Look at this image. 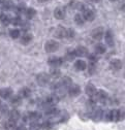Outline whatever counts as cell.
Segmentation results:
<instances>
[{"mask_svg":"<svg viewBox=\"0 0 125 130\" xmlns=\"http://www.w3.org/2000/svg\"><path fill=\"white\" fill-rule=\"evenodd\" d=\"M8 117H9V120H11V121H17V120H19L20 119V112L17 110V109H12L11 111H9L8 112Z\"/></svg>","mask_w":125,"mask_h":130,"instance_id":"obj_19","label":"cell"},{"mask_svg":"<svg viewBox=\"0 0 125 130\" xmlns=\"http://www.w3.org/2000/svg\"><path fill=\"white\" fill-rule=\"evenodd\" d=\"M26 10V7H25V4H20L17 6V12L18 13H24Z\"/></svg>","mask_w":125,"mask_h":130,"instance_id":"obj_33","label":"cell"},{"mask_svg":"<svg viewBox=\"0 0 125 130\" xmlns=\"http://www.w3.org/2000/svg\"><path fill=\"white\" fill-rule=\"evenodd\" d=\"M59 48V42L56 40H48L44 43V51L46 53H55Z\"/></svg>","mask_w":125,"mask_h":130,"instance_id":"obj_3","label":"cell"},{"mask_svg":"<svg viewBox=\"0 0 125 130\" xmlns=\"http://www.w3.org/2000/svg\"><path fill=\"white\" fill-rule=\"evenodd\" d=\"M5 2V0H0V4H3Z\"/></svg>","mask_w":125,"mask_h":130,"instance_id":"obj_41","label":"cell"},{"mask_svg":"<svg viewBox=\"0 0 125 130\" xmlns=\"http://www.w3.org/2000/svg\"><path fill=\"white\" fill-rule=\"evenodd\" d=\"M10 20H11V18H10L9 14H7V13H1L0 14V21H1V23L3 25L10 24Z\"/></svg>","mask_w":125,"mask_h":130,"instance_id":"obj_23","label":"cell"},{"mask_svg":"<svg viewBox=\"0 0 125 130\" xmlns=\"http://www.w3.org/2000/svg\"><path fill=\"white\" fill-rule=\"evenodd\" d=\"M2 106V102H1V100H0V107Z\"/></svg>","mask_w":125,"mask_h":130,"instance_id":"obj_43","label":"cell"},{"mask_svg":"<svg viewBox=\"0 0 125 130\" xmlns=\"http://www.w3.org/2000/svg\"><path fill=\"white\" fill-rule=\"evenodd\" d=\"M21 102H22V98L19 95H13L10 97V104L12 106H18V105H20Z\"/></svg>","mask_w":125,"mask_h":130,"instance_id":"obj_21","label":"cell"},{"mask_svg":"<svg viewBox=\"0 0 125 130\" xmlns=\"http://www.w3.org/2000/svg\"><path fill=\"white\" fill-rule=\"evenodd\" d=\"M9 111H8V108H7V106H1L0 107V113H1V116H5V115H7Z\"/></svg>","mask_w":125,"mask_h":130,"instance_id":"obj_35","label":"cell"},{"mask_svg":"<svg viewBox=\"0 0 125 130\" xmlns=\"http://www.w3.org/2000/svg\"><path fill=\"white\" fill-rule=\"evenodd\" d=\"M74 67L76 70H80V71H83L87 68V64L84 60H76L75 63H74Z\"/></svg>","mask_w":125,"mask_h":130,"instance_id":"obj_15","label":"cell"},{"mask_svg":"<svg viewBox=\"0 0 125 130\" xmlns=\"http://www.w3.org/2000/svg\"><path fill=\"white\" fill-rule=\"evenodd\" d=\"M58 102H59V97L57 95H50V96H48L45 98V101H44V103L46 105H50V106H53V105L57 104Z\"/></svg>","mask_w":125,"mask_h":130,"instance_id":"obj_11","label":"cell"},{"mask_svg":"<svg viewBox=\"0 0 125 130\" xmlns=\"http://www.w3.org/2000/svg\"><path fill=\"white\" fill-rule=\"evenodd\" d=\"M81 93V88L80 86L77 85H71L69 88H68V94L71 96V97H76L77 95H80Z\"/></svg>","mask_w":125,"mask_h":130,"instance_id":"obj_12","label":"cell"},{"mask_svg":"<svg viewBox=\"0 0 125 130\" xmlns=\"http://www.w3.org/2000/svg\"><path fill=\"white\" fill-rule=\"evenodd\" d=\"M102 113H103V111H102L100 108H97L96 110L93 111V113H92V119L94 120V121H100V120L102 119Z\"/></svg>","mask_w":125,"mask_h":130,"instance_id":"obj_20","label":"cell"},{"mask_svg":"<svg viewBox=\"0 0 125 130\" xmlns=\"http://www.w3.org/2000/svg\"><path fill=\"white\" fill-rule=\"evenodd\" d=\"M102 118L110 122H118L121 120V111L119 109H112L102 113Z\"/></svg>","mask_w":125,"mask_h":130,"instance_id":"obj_1","label":"cell"},{"mask_svg":"<svg viewBox=\"0 0 125 130\" xmlns=\"http://www.w3.org/2000/svg\"><path fill=\"white\" fill-rule=\"evenodd\" d=\"M46 1H50V0H37V2H39V3H43V2H46Z\"/></svg>","mask_w":125,"mask_h":130,"instance_id":"obj_39","label":"cell"},{"mask_svg":"<svg viewBox=\"0 0 125 130\" xmlns=\"http://www.w3.org/2000/svg\"><path fill=\"white\" fill-rule=\"evenodd\" d=\"M21 22H22V20H21L19 17H15V18H13V19L10 20V23H11L12 25H20Z\"/></svg>","mask_w":125,"mask_h":130,"instance_id":"obj_34","label":"cell"},{"mask_svg":"<svg viewBox=\"0 0 125 130\" xmlns=\"http://www.w3.org/2000/svg\"><path fill=\"white\" fill-rule=\"evenodd\" d=\"M15 130H26V129H25V127H24V126H20V127H18Z\"/></svg>","mask_w":125,"mask_h":130,"instance_id":"obj_38","label":"cell"},{"mask_svg":"<svg viewBox=\"0 0 125 130\" xmlns=\"http://www.w3.org/2000/svg\"><path fill=\"white\" fill-rule=\"evenodd\" d=\"M84 18L82 17V14H80V13H77V14H75L74 15V22L77 24V25H83L84 24Z\"/></svg>","mask_w":125,"mask_h":130,"instance_id":"obj_29","label":"cell"},{"mask_svg":"<svg viewBox=\"0 0 125 130\" xmlns=\"http://www.w3.org/2000/svg\"><path fill=\"white\" fill-rule=\"evenodd\" d=\"M48 62H49V64L51 65L52 67L57 68V67H59V66L62 65V63H63V59L60 58V57H52V58L49 59Z\"/></svg>","mask_w":125,"mask_h":130,"instance_id":"obj_9","label":"cell"},{"mask_svg":"<svg viewBox=\"0 0 125 130\" xmlns=\"http://www.w3.org/2000/svg\"><path fill=\"white\" fill-rule=\"evenodd\" d=\"M24 13L26 14L27 19H33L35 17V14H36V10L34 8H32V7H30V8H26Z\"/></svg>","mask_w":125,"mask_h":130,"instance_id":"obj_25","label":"cell"},{"mask_svg":"<svg viewBox=\"0 0 125 130\" xmlns=\"http://www.w3.org/2000/svg\"><path fill=\"white\" fill-rule=\"evenodd\" d=\"M9 35H10V37L13 38V39L20 37V30H19V29H11V30L9 31Z\"/></svg>","mask_w":125,"mask_h":130,"instance_id":"obj_28","label":"cell"},{"mask_svg":"<svg viewBox=\"0 0 125 130\" xmlns=\"http://www.w3.org/2000/svg\"><path fill=\"white\" fill-rule=\"evenodd\" d=\"M123 66V64H122V61L120 59H113L111 61V67L113 69H116V70H119L121 69Z\"/></svg>","mask_w":125,"mask_h":130,"instance_id":"obj_16","label":"cell"},{"mask_svg":"<svg viewBox=\"0 0 125 130\" xmlns=\"http://www.w3.org/2000/svg\"><path fill=\"white\" fill-rule=\"evenodd\" d=\"M66 15V10L63 6H58L55 10H54V17L57 20H63Z\"/></svg>","mask_w":125,"mask_h":130,"instance_id":"obj_7","label":"cell"},{"mask_svg":"<svg viewBox=\"0 0 125 130\" xmlns=\"http://www.w3.org/2000/svg\"><path fill=\"white\" fill-rule=\"evenodd\" d=\"M55 34L59 38H64L66 37V28L64 27H58L55 31Z\"/></svg>","mask_w":125,"mask_h":130,"instance_id":"obj_17","label":"cell"},{"mask_svg":"<svg viewBox=\"0 0 125 130\" xmlns=\"http://www.w3.org/2000/svg\"><path fill=\"white\" fill-rule=\"evenodd\" d=\"M12 96V90L10 88H2L0 90V97L3 99H9Z\"/></svg>","mask_w":125,"mask_h":130,"instance_id":"obj_13","label":"cell"},{"mask_svg":"<svg viewBox=\"0 0 125 130\" xmlns=\"http://www.w3.org/2000/svg\"><path fill=\"white\" fill-rule=\"evenodd\" d=\"M107 93L103 90H98L96 91V93L93 95L92 97H94V99H93V101L94 102H103L105 101V99L107 98Z\"/></svg>","mask_w":125,"mask_h":130,"instance_id":"obj_5","label":"cell"},{"mask_svg":"<svg viewBox=\"0 0 125 130\" xmlns=\"http://www.w3.org/2000/svg\"><path fill=\"white\" fill-rule=\"evenodd\" d=\"M41 128V124L38 123V121L31 122L29 125V130H39Z\"/></svg>","mask_w":125,"mask_h":130,"instance_id":"obj_27","label":"cell"},{"mask_svg":"<svg viewBox=\"0 0 125 130\" xmlns=\"http://www.w3.org/2000/svg\"><path fill=\"white\" fill-rule=\"evenodd\" d=\"M75 57H76V56H75L74 51H69V52L66 54V59H67L68 61H72V60H74Z\"/></svg>","mask_w":125,"mask_h":130,"instance_id":"obj_32","label":"cell"},{"mask_svg":"<svg viewBox=\"0 0 125 130\" xmlns=\"http://www.w3.org/2000/svg\"><path fill=\"white\" fill-rule=\"evenodd\" d=\"M105 51H106V48H105L104 44L98 43L95 45V53L96 54H103V53H105Z\"/></svg>","mask_w":125,"mask_h":130,"instance_id":"obj_26","label":"cell"},{"mask_svg":"<svg viewBox=\"0 0 125 130\" xmlns=\"http://www.w3.org/2000/svg\"><path fill=\"white\" fill-rule=\"evenodd\" d=\"M96 88H95V86L94 85H92V84H88L87 86H86V89H85V92H86V94L87 95H89V96H93L95 93H96Z\"/></svg>","mask_w":125,"mask_h":130,"instance_id":"obj_18","label":"cell"},{"mask_svg":"<svg viewBox=\"0 0 125 130\" xmlns=\"http://www.w3.org/2000/svg\"><path fill=\"white\" fill-rule=\"evenodd\" d=\"M91 1H92V2H94V3H98L100 0H91Z\"/></svg>","mask_w":125,"mask_h":130,"instance_id":"obj_40","label":"cell"},{"mask_svg":"<svg viewBox=\"0 0 125 130\" xmlns=\"http://www.w3.org/2000/svg\"><path fill=\"white\" fill-rule=\"evenodd\" d=\"M74 30L73 29H66V37H69V38H71V37H73L74 36Z\"/></svg>","mask_w":125,"mask_h":130,"instance_id":"obj_37","label":"cell"},{"mask_svg":"<svg viewBox=\"0 0 125 130\" xmlns=\"http://www.w3.org/2000/svg\"><path fill=\"white\" fill-rule=\"evenodd\" d=\"M50 78L51 76L48 74V73H45V72H40L39 74L36 75V83L43 87V86H46L49 83H50Z\"/></svg>","mask_w":125,"mask_h":130,"instance_id":"obj_4","label":"cell"},{"mask_svg":"<svg viewBox=\"0 0 125 130\" xmlns=\"http://www.w3.org/2000/svg\"><path fill=\"white\" fill-rule=\"evenodd\" d=\"M111 2H115V1H117V0H110Z\"/></svg>","mask_w":125,"mask_h":130,"instance_id":"obj_42","label":"cell"},{"mask_svg":"<svg viewBox=\"0 0 125 130\" xmlns=\"http://www.w3.org/2000/svg\"><path fill=\"white\" fill-rule=\"evenodd\" d=\"M74 53H75V56L77 57H86L88 55V50L83 46V45H80V46H77L75 50H74Z\"/></svg>","mask_w":125,"mask_h":130,"instance_id":"obj_14","label":"cell"},{"mask_svg":"<svg viewBox=\"0 0 125 130\" xmlns=\"http://www.w3.org/2000/svg\"><path fill=\"white\" fill-rule=\"evenodd\" d=\"M32 38H33L32 34H30V33H25V34L21 37V43H22V44H28V43L31 42Z\"/></svg>","mask_w":125,"mask_h":130,"instance_id":"obj_22","label":"cell"},{"mask_svg":"<svg viewBox=\"0 0 125 130\" xmlns=\"http://www.w3.org/2000/svg\"><path fill=\"white\" fill-rule=\"evenodd\" d=\"M51 127H52L51 121H46V122H44L43 124H41V128H43V129H45V130H49Z\"/></svg>","mask_w":125,"mask_h":130,"instance_id":"obj_36","label":"cell"},{"mask_svg":"<svg viewBox=\"0 0 125 130\" xmlns=\"http://www.w3.org/2000/svg\"><path fill=\"white\" fill-rule=\"evenodd\" d=\"M41 118V115L37 111H31V112H28L26 117H25V120H28L29 122H34V121H38L39 119Z\"/></svg>","mask_w":125,"mask_h":130,"instance_id":"obj_8","label":"cell"},{"mask_svg":"<svg viewBox=\"0 0 125 130\" xmlns=\"http://www.w3.org/2000/svg\"><path fill=\"white\" fill-rule=\"evenodd\" d=\"M13 6H14V5H13L12 1H9V0H8V1H6V0H5V2L3 3V8L6 9V10H10V9H12Z\"/></svg>","mask_w":125,"mask_h":130,"instance_id":"obj_30","label":"cell"},{"mask_svg":"<svg viewBox=\"0 0 125 130\" xmlns=\"http://www.w3.org/2000/svg\"><path fill=\"white\" fill-rule=\"evenodd\" d=\"M104 39H105V42L107 45L110 46H113L115 44V41H114V34L111 30H107L104 34Z\"/></svg>","mask_w":125,"mask_h":130,"instance_id":"obj_10","label":"cell"},{"mask_svg":"<svg viewBox=\"0 0 125 130\" xmlns=\"http://www.w3.org/2000/svg\"><path fill=\"white\" fill-rule=\"evenodd\" d=\"M0 14H1V13H0Z\"/></svg>","mask_w":125,"mask_h":130,"instance_id":"obj_44","label":"cell"},{"mask_svg":"<svg viewBox=\"0 0 125 130\" xmlns=\"http://www.w3.org/2000/svg\"><path fill=\"white\" fill-rule=\"evenodd\" d=\"M49 75L52 76V77H58V76L60 75V71H59L57 68H52Z\"/></svg>","mask_w":125,"mask_h":130,"instance_id":"obj_31","label":"cell"},{"mask_svg":"<svg viewBox=\"0 0 125 130\" xmlns=\"http://www.w3.org/2000/svg\"><path fill=\"white\" fill-rule=\"evenodd\" d=\"M82 11H83L82 12V17L84 18V20L91 22V21H93L95 19L96 13H95V10L93 8H91L89 6H84L82 8Z\"/></svg>","mask_w":125,"mask_h":130,"instance_id":"obj_2","label":"cell"},{"mask_svg":"<svg viewBox=\"0 0 125 130\" xmlns=\"http://www.w3.org/2000/svg\"><path fill=\"white\" fill-rule=\"evenodd\" d=\"M30 93H31L30 89L27 88V87H24V88H22V89L20 90V92H19V96L21 97V98H27V97L30 96Z\"/></svg>","mask_w":125,"mask_h":130,"instance_id":"obj_24","label":"cell"},{"mask_svg":"<svg viewBox=\"0 0 125 130\" xmlns=\"http://www.w3.org/2000/svg\"><path fill=\"white\" fill-rule=\"evenodd\" d=\"M103 35H104V30L102 27H97L95 29H93L92 33H91V36L95 40H101Z\"/></svg>","mask_w":125,"mask_h":130,"instance_id":"obj_6","label":"cell"}]
</instances>
